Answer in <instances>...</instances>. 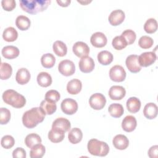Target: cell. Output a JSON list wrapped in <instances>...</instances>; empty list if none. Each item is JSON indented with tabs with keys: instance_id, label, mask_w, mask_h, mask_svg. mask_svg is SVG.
<instances>
[{
	"instance_id": "6da1fadb",
	"label": "cell",
	"mask_w": 158,
	"mask_h": 158,
	"mask_svg": "<svg viewBox=\"0 0 158 158\" xmlns=\"http://www.w3.org/2000/svg\"><path fill=\"white\" fill-rule=\"evenodd\" d=\"M45 115L40 107H33L24 112L22 123L27 128H33L44 120Z\"/></svg>"
},
{
	"instance_id": "bcb514c9",
	"label": "cell",
	"mask_w": 158,
	"mask_h": 158,
	"mask_svg": "<svg viewBox=\"0 0 158 158\" xmlns=\"http://www.w3.org/2000/svg\"><path fill=\"white\" fill-rule=\"evenodd\" d=\"M158 153V146L154 145L151 146L148 150V154L151 158H157Z\"/></svg>"
},
{
	"instance_id": "8fae6325",
	"label": "cell",
	"mask_w": 158,
	"mask_h": 158,
	"mask_svg": "<svg viewBox=\"0 0 158 158\" xmlns=\"http://www.w3.org/2000/svg\"><path fill=\"white\" fill-rule=\"evenodd\" d=\"M72 51L77 57H83L89 54V48L86 43L83 41H77L73 45Z\"/></svg>"
},
{
	"instance_id": "7dc6e473",
	"label": "cell",
	"mask_w": 158,
	"mask_h": 158,
	"mask_svg": "<svg viewBox=\"0 0 158 158\" xmlns=\"http://www.w3.org/2000/svg\"><path fill=\"white\" fill-rule=\"evenodd\" d=\"M71 1L70 0H57V2L62 7H67L68 6Z\"/></svg>"
},
{
	"instance_id": "f6af8a7d",
	"label": "cell",
	"mask_w": 158,
	"mask_h": 158,
	"mask_svg": "<svg viewBox=\"0 0 158 158\" xmlns=\"http://www.w3.org/2000/svg\"><path fill=\"white\" fill-rule=\"evenodd\" d=\"M26 156V151L22 148H17L12 152L14 158H25Z\"/></svg>"
},
{
	"instance_id": "8992f818",
	"label": "cell",
	"mask_w": 158,
	"mask_h": 158,
	"mask_svg": "<svg viewBox=\"0 0 158 158\" xmlns=\"http://www.w3.org/2000/svg\"><path fill=\"white\" fill-rule=\"evenodd\" d=\"M110 78L116 82L123 81L126 77V72L123 67L119 65H114L109 70Z\"/></svg>"
},
{
	"instance_id": "5b68a950",
	"label": "cell",
	"mask_w": 158,
	"mask_h": 158,
	"mask_svg": "<svg viewBox=\"0 0 158 158\" xmlns=\"http://www.w3.org/2000/svg\"><path fill=\"white\" fill-rule=\"evenodd\" d=\"M58 70L62 75L68 77L75 73V65L72 60L65 59L59 62L58 65Z\"/></svg>"
},
{
	"instance_id": "2e32d148",
	"label": "cell",
	"mask_w": 158,
	"mask_h": 158,
	"mask_svg": "<svg viewBox=\"0 0 158 158\" xmlns=\"http://www.w3.org/2000/svg\"><path fill=\"white\" fill-rule=\"evenodd\" d=\"M112 143L116 149L119 150H124L128 146L129 140L126 136L118 134L114 137Z\"/></svg>"
},
{
	"instance_id": "83f0119b",
	"label": "cell",
	"mask_w": 158,
	"mask_h": 158,
	"mask_svg": "<svg viewBox=\"0 0 158 158\" xmlns=\"http://www.w3.org/2000/svg\"><path fill=\"white\" fill-rule=\"evenodd\" d=\"M52 77L48 72H41L37 76V82L42 87H48L52 83Z\"/></svg>"
},
{
	"instance_id": "f35d334b",
	"label": "cell",
	"mask_w": 158,
	"mask_h": 158,
	"mask_svg": "<svg viewBox=\"0 0 158 158\" xmlns=\"http://www.w3.org/2000/svg\"><path fill=\"white\" fill-rule=\"evenodd\" d=\"M125 40L127 45H130L133 44L136 38V35L135 33V32L132 30H126L125 31H123L122 33V35Z\"/></svg>"
},
{
	"instance_id": "ac0fdd59",
	"label": "cell",
	"mask_w": 158,
	"mask_h": 158,
	"mask_svg": "<svg viewBox=\"0 0 158 158\" xmlns=\"http://www.w3.org/2000/svg\"><path fill=\"white\" fill-rule=\"evenodd\" d=\"M137 125L136 119L133 115H127L122 120V127L127 132L133 131Z\"/></svg>"
},
{
	"instance_id": "5bb4252c",
	"label": "cell",
	"mask_w": 158,
	"mask_h": 158,
	"mask_svg": "<svg viewBox=\"0 0 158 158\" xmlns=\"http://www.w3.org/2000/svg\"><path fill=\"white\" fill-rule=\"evenodd\" d=\"M90 41L93 46L96 48H102L107 44V40L103 33L98 31L91 35Z\"/></svg>"
},
{
	"instance_id": "7bdbcfd3",
	"label": "cell",
	"mask_w": 158,
	"mask_h": 158,
	"mask_svg": "<svg viewBox=\"0 0 158 158\" xmlns=\"http://www.w3.org/2000/svg\"><path fill=\"white\" fill-rule=\"evenodd\" d=\"M60 98V95L59 93L57 90L51 89L46 92L45 94V99L49 101H51L53 102H57Z\"/></svg>"
},
{
	"instance_id": "60d3db41",
	"label": "cell",
	"mask_w": 158,
	"mask_h": 158,
	"mask_svg": "<svg viewBox=\"0 0 158 158\" xmlns=\"http://www.w3.org/2000/svg\"><path fill=\"white\" fill-rule=\"evenodd\" d=\"M15 139L11 135H5L1 140V146L5 149H10L14 146Z\"/></svg>"
},
{
	"instance_id": "e575fe53",
	"label": "cell",
	"mask_w": 158,
	"mask_h": 158,
	"mask_svg": "<svg viewBox=\"0 0 158 158\" xmlns=\"http://www.w3.org/2000/svg\"><path fill=\"white\" fill-rule=\"evenodd\" d=\"M45 147L40 144H38L31 148L30 156L31 158H41L45 154Z\"/></svg>"
},
{
	"instance_id": "4316f807",
	"label": "cell",
	"mask_w": 158,
	"mask_h": 158,
	"mask_svg": "<svg viewBox=\"0 0 158 158\" xmlns=\"http://www.w3.org/2000/svg\"><path fill=\"white\" fill-rule=\"evenodd\" d=\"M52 49L54 53L59 57L65 56L67 52V47L66 44L62 41H56L53 43Z\"/></svg>"
},
{
	"instance_id": "f1b7e54d",
	"label": "cell",
	"mask_w": 158,
	"mask_h": 158,
	"mask_svg": "<svg viewBox=\"0 0 158 158\" xmlns=\"http://www.w3.org/2000/svg\"><path fill=\"white\" fill-rule=\"evenodd\" d=\"M97 57L99 62L104 65L110 64L113 60V55L108 51H101L98 53Z\"/></svg>"
},
{
	"instance_id": "1f68e13d",
	"label": "cell",
	"mask_w": 158,
	"mask_h": 158,
	"mask_svg": "<svg viewBox=\"0 0 158 158\" xmlns=\"http://www.w3.org/2000/svg\"><path fill=\"white\" fill-rule=\"evenodd\" d=\"M108 111L112 117L118 118L123 115L124 109L122 104L118 103H113L109 106Z\"/></svg>"
},
{
	"instance_id": "7c38bea8",
	"label": "cell",
	"mask_w": 158,
	"mask_h": 158,
	"mask_svg": "<svg viewBox=\"0 0 158 158\" xmlns=\"http://www.w3.org/2000/svg\"><path fill=\"white\" fill-rule=\"evenodd\" d=\"M125 17L124 12L121 9L114 10L110 14L108 20L109 23L113 26H117L121 24Z\"/></svg>"
},
{
	"instance_id": "9a60e30c",
	"label": "cell",
	"mask_w": 158,
	"mask_h": 158,
	"mask_svg": "<svg viewBox=\"0 0 158 158\" xmlns=\"http://www.w3.org/2000/svg\"><path fill=\"white\" fill-rule=\"evenodd\" d=\"M125 89L122 86L114 85L110 88L109 91V96L112 100H120L125 97Z\"/></svg>"
},
{
	"instance_id": "e0dca14e",
	"label": "cell",
	"mask_w": 158,
	"mask_h": 158,
	"mask_svg": "<svg viewBox=\"0 0 158 158\" xmlns=\"http://www.w3.org/2000/svg\"><path fill=\"white\" fill-rule=\"evenodd\" d=\"M71 127L70 121L64 117H59L54 120L52 124V128L60 130L65 133L68 131Z\"/></svg>"
},
{
	"instance_id": "277c9868",
	"label": "cell",
	"mask_w": 158,
	"mask_h": 158,
	"mask_svg": "<svg viewBox=\"0 0 158 158\" xmlns=\"http://www.w3.org/2000/svg\"><path fill=\"white\" fill-rule=\"evenodd\" d=\"M87 148L89 153L91 155L100 157L107 156L109 151V147L106 142L95 138L91 139L88 141Z\"/></svg>"
},
{
	"instance_id": "44dd1931",
	"label": "cell",
	"mask_w": 158,
	"mask_h": 158,
	"mask_svg": "<svg viewBox=\"0 0 158 158\" xmlns=\"http://www.w3.org/2000/svg\"><path fill=\"white\" fill-rule=\"evenodd\" d=\"M40 107L46 115H51L56 112L57 105L55 102L45 99L41 102Z\"/></svg>"
},
{
	"instance_id": "4dcf8cb0",
	"label": "cell",
	"mask_w": 158,
	"mask_h": 158,
	"mask_svg": "<svg viewBox=\"0 0 158 158\" xmlns=\"http://www.w3.org/2000/svg\"><path fill=\"white\" fill-rule=\"evenodd\" d=\"M30 20L25 15H19L15 20V25L19 29L24 31L28 29L30 27Z\"/></svg>"
},
{
	"instance_id": "74e56055",
	"label": "cell",
	"mask_w": 158,
	"mask_h": 158,
	"mask_svg": "<svg viewBox=\"0 0 158 158\" xmlns=\"http://www.w3.org/2000/svg\"><path fill=\"white\" fill-rule=\"evenodd\" d=\"M112 46L117 50H122L127 46L125 38L122 36H116L114 38L112 42Z\"/></svg>"
},
{
	"instance_id": "4fadbf2b",
	"label": "cell",
	"mask_w": 158,
	"mask_h": 158,
	"mask_svg": "<svg viewBox=\"0 0 158 158\" xmlns=\"http://www.w3.org/2000/svg\"><path fill=\"white\" fill-rule=\"evenodd\" d=\"M80 70L83 73H89L93 70L94 68V60L89 56H85L81 58L79 64Z\"/></svg>"
},
{
	"instance_id": "d6986e66",
	"label": "cell",
	"mask_w": 158,
	"mask_h": 158,
	"mask_svg": "<svg viewBox=\"0 0 158 158\" xmlns=\"http://www.w3.org/2000/svg\"><path fill=\"white\" fill-rule=\"evenodd\" d=\"M30 73L28 69L26 68H20L16 73L15 80L19 84L25 85L30 81Z\"/></svg>"
},
{
	"instance_id": "c3c4849f",
	"label": "cell",
	"mask_w": 158,
	"mask_h": 158,
	"mask_svg": "<svg viewBox=\"0 0 158 158\" xmlns=\"http://www.w3.org/2000/svg\"><path fill=\"white\" fill-rule=\"evenodd\" d=\"M77 1H78V2H80V3L82 4H88V3L90 2H91V1H79V0H78Z\"/></svg>"
},
{
	"instance_id": "30bf717a",
	"label": "cell",
	"mask_w": 158,
	"mask_h": 158,
	"mask_svg": "<svg viewBox=\"0 0 158 158\" xmlns=\"http://www.w3.org/2000/svg\"><path fill=\"white\" fill-rule=\"evenodd\" d=\"M156 59V54L153 52H144L138 56V61L141 67H148L152 65Z\"/></svg>"
},
{
	"instance_id": "b9f144b4",
	"label": "cell",
	"mask_w": 158,
	"mask_h": 158,
	"mask_svg": "<svg viewBox=\"0 0 158 158\" xmlns=\"http://www.w3.org/2000/svg\"><path fill=\"white\" fill-rule=\"evenodd\" d=\"M10 119V112L6 107L0 109V123L1 125L6 124Z\"/></svg>"
},
{
	"instance_id": "8d00e7d4",
	"label": "cell",
	"mask_w": 158,
	"mask_h": 158,
	"mask_svg": "<svg viewBox=\"0 0 158 158\" xmlns=\"http://www.w3.org/2000/svg\"><path fill=\"white\" fill-rule=\"evenodd\" d=\"M144 30L148 33H153L157 30V22L154 18H150L146 20L144 25Z\"/></svg>"
},
{
	"instance_id": "ab89813d",
	"label": "cell",
	"mask_w": 158,
	"mask_h": 158,
	"mask_svg": "<svg viewBox=\"0 0 158 158\" xmlns=\"http://www.w3.org/2000/svg\"><path fill=\"white\" fill-rule=\"evenodd\" d=\"M153 43L154 41L152 38L146 35L142 36L138 41L139 46L143 49L150 48L153 45Z\"/></svg>"
},
{
	"instance_id": "7402d4cb",
	"label": "cell",
	"mask_w": 158,
	"mask_h": 158,
	"mask_svg": "<svg viewBox=\"0 0 158 158\" xmlns=\"http://www.w3.org/2000/svg\"><path fill=\"white\" fill-rule=\"evenodd\" d=\"M144 117L148 119H153L157 115V106L155 103L149 102L146 104L143 109Z\"/></svg>"
},
{
	"instance_id": "f546056e",
	"label": "cell",
	"mask_w": 158,
	"mask_h": 158,
	"mask_svg": "<svg viewBox=\"0 0 158 158\" xmlns=\"http://www.w3.org/2000/svg\"><path fill=\"white\" fill-rule=\"evenodd\" d=\"M18 37L17 31L12 27L6 28L2 33V38L7 42H12L17 40Z\"/></svg>"
},
{
	"instance_id": "7a4b0ae2",
	"label": "cell",
	"mask_w": 158,
	"mask_h": 158,
	"mask_svg": "<svg viewBox=\"0 0 158 158\" xmlns=\"http://www.w3.org/2000/svg\"><path fill=\"white\" fill-rule=\"evenodd\" d=\"M20 6L23 10L31 14L45 10L49 4L50 0H20Z\"/></svg>"
},
{
	"instance_id": "603a6c76",
	"label": "cell",
	"mask_w": 158,
	"mask_h": 158,
	"mask_svg": "<svg viewBox=\"0 0 158 158\" xmlns=\"http://www.w3.org/2000/svg\"><path fill=\"white\" fill-rule=\"evenodd\" d=\"M82 83L78 79L74 78L69 81L67 85V90L70 94H77L81 89Z\"/></svg>"
},
{
	"instance_id": "9c48e42d",
	"label": "cell",
	"mask_w": 158,
	"mask_h": 158,
	"mask_svg": "<svg viewBox=\"0 0 158 158\" xmlns=\"http://www.w3.org/2000/svg\"><path fill=\"white\" fill-rule=\"evenodd\" d=\"M126 66L132 73H137L141 69V67L139 64L138 56L135 54L128 56L125 60Z\"/></svg>"
},
{
	"instance_id": "d4e9b609",
	"label": "cell",
	"mask_w": 158,
	"mask_h": 158,
	"mask_svg": "<svg viewBox=\"0 0 158 158\" xmlns=\"http://www.w3.org/2000/svg\"><path fill=\"white\" fill-rule=\"evenodd\" d=\"M83 138V133L78 128L71 129L68 133V139L72 144H77L80 142Z\"/></svg>"
},
{
	"instance_id": "d6a6232c",
	"label": "cell",
	"mask_w": 158,
	"mask_h": 158,
	"mask_svg": "<svg viewBox=\"0 0 158 158\" xmlns=\"http://www.w3.org/2000/svg\"><path fill=\"white\" fill-rule=\"evenodd\" d=\"M41 143V137L36 133H30L25 138V143L26 146L29 148H31L35 145L38 144H40Z\"/></svg>"
},
{
	"instance_id": "ffe728a7",
	"label": "cell",
	"mask_w": 158,
	"mask_h": 158,
	"mask_svg": "<svg viewBox=\"0 0 158 158\" xmlns=\"http://www.w3.org/2000/svg\"><path fill=\"white\" fill-rule=\"evenodd\" d=\"M19 49L14 46H6L1 51L2 55L4 57L8 59H12L17 57L19 55Z\"/></svg>"
},
{
	"instance_id": "484cf974",
	"label": "cell",
	"mask_w": 158,
	"mask_h": 158,
	"mask_svg": "<svg viewBox=\"0 0 158 158\" xmlns=\"http://www.w3.org/2000/svg\"><path fill=\"white\" fill-rule=\"evenodd\" d=\"M126 106L130 112L136 113L140 109L141 101L136 97H131L127 101Z\"/></svg>"
},
{
	"instance_id": "3957f363",
	"label": "cell",
	"mask_w": 158,
	"mask_h": 158,
	"mask_svg": "<svg viewBox=\"0 0 158 158\" xmlns=\"http://www.w3.org/2000/svg\"><path fill=\"white\" fill-rule=\"evenodd\" d=\"M5 103L9 104L15 108L23 107L26 104L25 98L21 94L13 89L5 91L2 96Z\"/></svg>"
},
{
	"instance_id": "ee69618b",
	"label": "cell",
	"mask_w": 158,
	"mask_h": 158,
	"mask_svg": "<svg viewBox=\"0 0 158 158\" xmlns=\"http://www.w3.org/2000/svg\"><path fill=\"white\" fill-rule=\"evenodd\" d=\"M1 5L5 10L11 11L15 7L16 3L14 0H2Z\"/></svg>"
},
{
	"instance_id": "ba28073f",
	"label": "cell",
	"mask_w": 158,
	"mask_h": 158,
	"mask_svg": "<svg viewBox=\"0 0 158 158\" xmlns=\"http://www.w3.org/2000/svg\"><path fill=\"white\" fill-rule=\"evenodd\" d=\"M60 107L64 114L72 115L77 111L78 104L75 100L72 98H65L62 101Z\"/></svg>"
},
{
	"instance_id": "836d02e7",
	"label": "cell",
	"mask_w": 158,
	"mask_h": 158,
	"mask_svg": "<svg viewBox=\"0 0 158 158\" xmlns=\"http://www.w3.org/2000/svg\"><path fill=\"white\" fill-rule=\"evenodd\" d=\"M56 62V58L51 53L43 54L41 57V63L44 68L49 69L52 67Z\"/></svg>"
},
{
	"instance_id": "d590c367",
	"label": "cell",
	"mask_w": 158,
	"mask_h": 158,
	"mask_svg": "<svg viewBox=\"0 0 158 158\" xmlns=\"http://www.w3.org/2000/svg\"><path fill=\"white\" fill-rule=\"evenodd\" d=\"M12 73V66L6 62L1 63L0 77L1 80H7L11 76Z\"/></svg>"
},
{
	"instance_id": "52a82bcc",
	"label": "cell",
	"mask_w": 158,
	"mask_h": 158,
	"mask_svg": "<svg viewBox=\"0 0 158 158\" xmlns=\"http://www.w3.org/2000/svg\"><path fill=\"white\" fill-rule=\"evenodd\" d=\"M89 103L93 109L95 110H101L106 105V99L101 93H94L92 94L89 99Z\"/></svg>"
},
{
	"instance_id": "cb8c5ba5",
	"label": "cell",
	"mask_w": 158,
	"mask_h": 158,
	"mask_svg": "<svg viewBox=\"0 0 158 158\" xmlns=\"http://www.w3.org/2000/svg\"><path fill=\"white\" fill-rule=\"evenodd\" d=\"M65 137V132L58 129L52 128L48 133L49 139L54 143L61 142Z\"/></svg>"
}]
</instances>
